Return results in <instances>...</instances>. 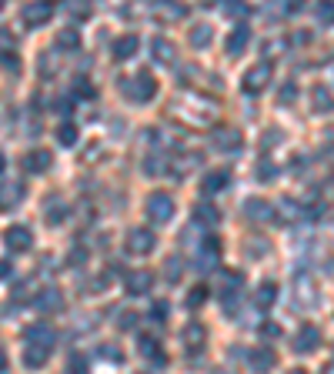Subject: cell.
Here are the masks:
<instances>
[{"mask_svg":"<svg viewBox=\"0 0 334 374\" xmlns=\"http://www.w3.org/2000/svg\"><path fill=\"white\" fill-rule=\"evenodd\" d=\"M151 284H154V274H151V271H134V274H128V281H124L128 294H134V298L147 294V291H151Z\"/></svg>","mask_w":334,"mask_h":374,"instance_id":"16","label":"cell"},{"mask_svg":"<svg viewBox=\"0 0 334 374\" xmlns=\"http://www.w3.org/2000/svg\"><path fill=\"white\" fill-rule=\"evenodd\" d=\"M117 87L124 91V97H128L130 104H147L151 97H157V80L151 71L124 77V80H117Z\"/></svg>","mask_w":334,"mask_h":374,"instance_id":"3","label":"cell"},{"mask_svg":"<svg viewBox=\"0 0 334 374\" xmlns=\"http://www.w3.org/2000/svg\"><path fill=\"white\" fill-rule=\"evenodd\" d=\"M271 74H274V67H271V60H257L254 67H248L244 71V80H241V91L251 97V94H261L267 84H271Z\"/></svg>","mask_w":334,"mask_h":374,"instance_id":"5","label":"cell"},{"mask_svg":"<svg viewBox=\"0 0 334 374\" xmlns=\"http://www.w3.org/2000/svg\"><path fill=\"white\" fill-rule=\"evenodd\" d=\"M154 234L147 231V227H130L128 237H124V250L134 254V257H147L151 250H154Z\"/></svg>","mask_w":334,"mask_h":374,"instance_id":"6","label":"cell"},{"mask_svg":"<svg viewBox=\"0 0 334 374\" xmlns=\"http://www.w3.org/2000/svg\"><path fill=\"white\" fill-rule=\"evenodd\" d=\"M144 214H147L151 224H167L174 218V198L164 194V191H151L144 198Z\"/></svg>","mask_w":334,"mask_h":374,"instance_id":"4","label":"cell"},{"mask_svg":"<svg viewBox=\"0 0 334 374\" xmlns=\"http://www.w3.org/2000/svg\"><path fill=\"white\" fill-rule=\"evenodd\" d=\"M318 344H321V331L314 325H305L294 334V351H298V354H308V351H314Z\"/></svg>","mask_w":334,"mask_h":374,"instance_id":"14","label":"cell"},{"mask_svg":"<svg viewBox=\"0 0 334 374\" xmlns=\"http://www.w3.org/2000/svg\"><path fill=\"white\" fill-rule=\"evenodd\" d=\"M180 341H184V351L194 358L198 351H204V341H207V331L198 321H191V325L184 327V334H180Z\"/></svg>","mask_w":334,"mask_h":374,"instance_id":"11","label":"cell"},{"mask_svg":"<svg viewBox=\"0 0 334 374\" xmlns=\"http://www.w3.org/2000/svg\"><path fill=\"white\" fill-rule=\"evenodd\" d=\"M224 187H231V171H211V174L201 180V191H204V194H217V191H224Z\"/></svg>","mask_w":334,"mask_h":374,"instance_id":"18","label":"cell"},{"mask_svg":"<svg viewBox=\"0 0 334 374\" xmlns=\"http://www.w3.org/2000/svg\"><path fill=\"white\" fill-rule=\"evenodd\" d=\"M137 47H141L137 34H124V37H117V40H114V57H117V60H128V57L137 54Z\"/></svg>","mask_w":334,"mask_h":374,"instance_id":"19","label":"cell"},{"mask_svg":"<svg viewBox=\"0 0 334 374\" xmlns=\"http://www.w3.org/2000/svg\"><path fill=\"white\" fill-rule=\"evenodd\" d=\"M311 100H314V110H321V114L331 110V104H334V97L328 94V87H314V91H311Z\"/></svg>","mask_w":334,"mask_h":374,"instance_id":"27","label":"cell"},{"mask_svg":"<svg viewBox=\"0 0 334 374\" xmlns=\"http://www.w3.org/2000/svg\"><path fill=\"white\" fill-rule=\"evenodd\" d=\"M167 281H180V261L178 257L167 261Z\"/></svg>","mask_w":334,"mask_h":374,"instance_id":"37","label":"cell"},{"mask_svg":"<svg viewBox=\"0 0 334 374\" xmlns=\"http://www.w3.org/2000/svg\"><path fill=\"white\" fill-rule=\"evenodd\" d=\"M21 198H24V187L21 184L10 187V180H7V187H3V211H10V204H17Z\"/></svg>","mask_w":334,"mask_h":374,"instance_id":"31","label":"cell"},{"mask_svg":"<svg viewBox=\"0 0 334 374\" xmlns=\"http://www.w3.org/2000/svg\"><path fill=\"white\" fill-rule=\"evenodd\" d=\"M217 221H221V211H217L214 204H198V211H194V224L214 227Z\"/></svg>","mask_w":334,"mask_h":374,"instance_id":"23","label":"cell"},{"mask_svg":"<svg viewBox=\"0 0 334 374\" xmlns=\"http://www.w3.org/2000/svg\"><path fill=\"white\" fill-rule=\"evenodd\" d=\"M248 40H251V27H248V24H237V27L231 30V34L224 37V54L237 57L241 50L248 47Z\"/></svg>","mask_w":334,"mask_h":374,"instance_id":"12","label":"cell"},{"mask_svg":"<svg viewBox=\"0 0 334 374\" xmlns=\"http://www.w3.org/2000/svg\"><path fill=\"white\" fill-rule=\"evenodd\" d=\"M24 171L27 174H44V171H51V150H27Z\"/></svg>","mask_w":334,"mask_h":374,"instance_id":"15","label":"cell"},{"mask_svg":"<svg viewBox=\"0 0 334 374\" xmlns=\"http://www.w3.org/2000/svg\"><path fill=\"white\" fill-rule=\"evenodd\" d=\"M194 268L198 271H211V268H217L221 264V241L214 237V234H207V237H201V244H198V254H194Z\"/></svg>","mask_w":334,"mask_h":374,"instance_id":"7","label":"cell"},{"mask_svg":"<svg viewBox=\"0 0 334 374\" xmlns=\"http://www.w3.org/2000/svg\"><path fill=\"white\" fill-rule=\"evenodd\" d=\"M167 114H171L178 124L198 130V127H211V124H214V121L221 117V107H217L211 97H201V94H184V97L171 100Z\"/></svg>","mask_w":334,"mask_h":374,"instance_id":"1","label":"cell"},{"mask_svg":"<svg viewBox=\"0 0 334 374\" xmlns=\"http://www.w3.org/2000/svg\"><path fill=\"white\" fill-rule=\"evenodd\" d=\"M294 97H298V87H294V84H284V91L278 94V100H284V107H287V104H294Z\"/></svg>","mask_w":334,"mask_h":374,"instance_id":"35","label":"cell"},{"mask_svg":"<svg viewBox=\"0 0 334 374\" xmlns=\"http://www.w3.org/2000/svg\"><path fill=\"white\" fill-rule=\"evenodd\" d=\"M74 91H77V94H84V97H94V94H97V91L87 84V77H77V80H74Z\"/></svg>","mask_w":334,"mask_h":374,"instance_id":"34","label":"cell"},{"mask_svg":"<svg viewBox=\"0 0 334 374\" xmlns=\"http://www.w3.org/2000/svg\"><path fill=\"white\" fill-rule=\"evenodd\" d=\"M274 298H278V284H274V281H264V284L257 288V294H254L257 311H267V307L274 304Z\"/></svg>","mask_w":334,"mask_h":374,"instance_id":"21","label":"cell"},{"mask_svg":"<svg viewBox=\"0 0 334 374\" xmlns=\"http://www.w3.org/2000/svg\"><path fill=\"white\" fill-rule=\"evenodd\" d=\"M248 361H251V368H271V364H274V354L267 348H254L248 354Z\"/></svg>","mask_w":334,"mask_h":374,"instance_id":"28","label":"cell"},{"mask_svg":"<svg viewBox=\"0 0 334 374\" xmlns=\"http://www.w3.org/2000/svg\"><path fill=\"white\" fill-rule=\"evenodd\" d=\"M151 54H154L157 64H174V47H171V40H164V37H154V40H151Z\"/></svg>","mask_w":334,"mask_h":374,"instance_id":"22","label":"cell"},{"mask_svg":"<svg viewBox=\"0 0 334 374\" xmlns=\"http://www.w3.org/2000/svg\"><path fill=\"white\" fill-rule=\"evenodd\" d=\"M164 318H167V304L164 301H157L154 311H151V321H157V325H164Z\"/></svg>","mask_w":334,"mask_h":374,"instance_id":"36","label":"cell"},{"mask_svg":"<svg viewBox=\"0 0 334 374\" xmlns=\"http://www.w3.org/2000/svg\"><path fill=\"white\" fill-rule=\"evenodd\" d=\"M3 71L10 77L21 74V57H17V50L10 47V34L7 30H3Z\"/></svg>","mask_w":334,"mask_h":374,"instance_id":"20","label":"cell"},{"mask_svg":"<svg viewBox=\"0 0 334 374\" xmlns=\"http://www.w3.org/2000/svg\"><path fill=\"white\" fill-rule=\"evenodd\" d=\"M57 47H67V54H74L80 50V34L71 27V30H60V37H57Z\"/></svg>","mask_w":334,"mask_h":374,"instance_id":"26","label":"cell"},{"mask_svg":"<svg viewBox=\"0 0 334 374\" xmlns=\"http://www.w3.org/2000/svg\"><path fill=\"white\" fill-rule=\"evenodd\" d=\"M137 351H141V358H144L147 364H154V368H164V364H167V358H164V351H160V344H157L154 338H141Z\"/></svg>","mask_w":334,"mask_h":374,"instance_id":"17","label":"cell"},{"mask_svg":"<svg viewBox=\"0 0 334 374\" xmlns=\"http://www.w3.org/2000/svg\"><path fill=\"white\" fill-rule=\"evenodd\" d=\"M191 44H194V47H207V44H211V27L207 24L194 27V30H191Z\"/></svg>","mask_w":334,"mask_h":374,"instance_id":"30","label":"cell"},{"mask_svg":"<svg viewBox=\"0 0 334 374\" xmlns=\"http://www.w3.org/2000/svg\"><path fill=\"white\" fill-rule=\"evenodd\" d=\"M57 141H60L64 148H74V144H77V127H74V124H60V127H57Z\"/></svg>","mask_w":334,"mask_h":374,"instance_id":"29","label":"cell"},{"mask_svg":"<svg viewBox=\"0 0 334 374\" xmlns=\"http://www.w3.org/2000/svg\"><path fill=\"white\" fill-rule=\"evenodd\" d=\"M67 10H71L77 21H84V17L91 14V0H67Z\"/></svg>","mask_w":334,"mask_h":374,"instance_id":"33","label":"cell"},{"mask_svg":"<svg viewBox=\"0 0 334 374\" xmlns=\"http://www.w3.org/2000/svg\"><path fill=\"white\" fill-rule=\"evenodd\" d=\"M3 244H7V250H10V254H27V250L34 248L30 227H24V224L7 227V234H3Z\"/></svg>","mask_w":334,"mask_h":374,"instance_id":"9","label":"cell"},{"mask_svg":"<svg viewBox=\"0 0 334 374\" xmlns=\"http://www.w3.org/2000/svg\"><path fill=\"white\" fill-rule=\"evenodd\" d=\"M331 180H334V174H331Z\"/></svg>","mask_w":334,"mask_h":374,"instance_id":"39","label":"cell"},{"mask_svg":"<svg viewBox=\"0 0 334 374\" xmlns=\"http://www.w3.org/2000/svg\"><path fill=\"white\" fill-rule=\"evenodd\" d=\"M53 341H57V334H53L51 325L27 327V334H24V364L27 368L47 364V358H51V351H53Z\"/></svg>","mask_w":334,"mask_h":374,"instance_id":"2","label":"cell"},{"mask_svg":"<svg viewBox=\"0 0 334 374\" xmlns=\"http://www.w3.org/2000/svg\"><path fill=\"white\" fill-rule=\"evenodd\" d=\"M84 364H87V361H84V358H80V354H74V358H71V368H74V371H80V368H84Z\"/></svg>","mask_w":334,"mask_h":374,"instance_id":"38","label":"cell"},{"mask_svg":"<svg viewBox=\"0 0 334 374\" xmlns=\"http://www.w3.org/2000/svg\"><path fill=\"white\" fill-rule=\"evenodd\" d=\"M204 301H207V288H204V284H194V288H191V294H187V307L194 311V307H198V304H204Z\"/></svg>","mask_w":334,"mask_h":374,"instance_id":"32","label":"cell"},{"mask_svg":"<svg viewBox=\"0 0 334 374\" xmlns=\"http://www.w3.org/2000/svg\"><path fill=\"white\" fill-rule=\"evenodd\" d=\"M34 304H37V311H40V314H57V311L64 307V294H60L57 288H44V291L37 294Z\"/></svg>","mask_w":334,"mask_h":374,"instance_id":"13","label":"cell"},{"mask_svg":"<svg viewBox=\"0 0 334 374\" xmlns=\"http://www.w3.org/2000/svg\"><path fill=\"white\" fill-rule=\"evenodd\" d=\"M244 211H248L251 221H271V204L267 200H248Z\"/></svg>","mask_w":334,"mask_h":374,"instance_id":"24","label":"cell"},{"mask_svg":"<svg viewBox=\"0 0 334 374\" xmlns=\"http://www.w3.org/2000/svg\"><path fill=\"white\" fill-rule=\"evenodd\" d=\"M314 17H318V24L321 27H334V0H318Z\"/></svg>","mask_w":334,"mask_h":374,"instance_id":"25","label":"cell"},{"mask_svg":"<svg viewBox=\"0 0 334 374\" xmlns=\"http://www.w3.org/2000/svg\"><path fill=\"white\" fill-rule=\"evenodd\" d=\"M53 17V0H34V3H27L24 10H21V21L24 27H44L47 21Z\"/></svg>","mask_w":334,"mask_h":374,"instance_id":"8","label":"cell"},{"mask_svg":"<svg viewBox=\"0 0 334 374\" xmlns=\"http://www.w3.org/2000/svg\"><path fill=\"white\" fill-rule=\"evenodd\" d=\"M211 144L217 150H224V154H237V150L244 148V137H241V130H234V127H217V130L211 134Z\"/></svg>","mask_w":334,"mask_h":374,"instance_id":"10","label":"cell"}]
</instances>
